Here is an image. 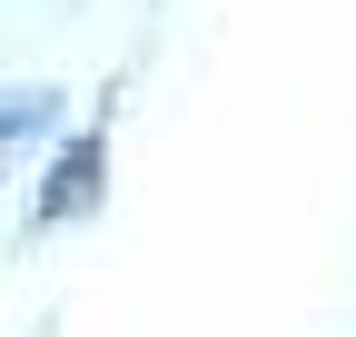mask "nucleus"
Masks as SVG:
<instances>
[{
	"mask_svg": "<svg viewBox=\"0 0 356 337\" xmlns=\"http://www.w3.org/2000/svg\"><path fill=\"white\" fill-rule=\"evenodd\" d=\"M60 119V90H0V139H30Z\"/></svg>",
	"mask_w": 356,
	"mask_h": 337,
	"instance_id": "obj_2",
	"label": "nucleus"
},
{
	"mask_svg": "<svg viewBox=\"0 0 356 337\" xmlns=\"http://www.w3.org/2000/svg\"><path fill=\"white\" fill-rule=\"evenodd\" d=\"M99 159H109V149H99V130L60 149V168H50V189H40V228H60V219H79V208L99 198Z\"/></svg>",
	"mask_w": 356,
	"mask_h": 337,
	"instance_id": "obj_1",
	"label": "nucleus"
}]
</instances>
